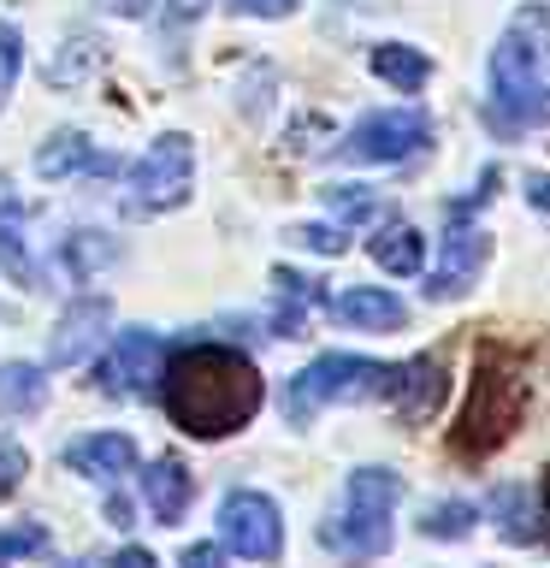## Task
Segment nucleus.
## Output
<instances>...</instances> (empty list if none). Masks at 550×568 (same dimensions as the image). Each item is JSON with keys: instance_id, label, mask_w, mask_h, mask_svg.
Here are the masks:
<instances>
[{"instance_id": "f257e3e1", "label": "nucleus", "mask_w": 550, "mask_h": 568, "mask_svg": "<svg viewBox=\"0 0 550 568\" xmlns=\"http://www.w3.org/2000/svg\"><path fill=\"white\" fill-rule=\"evenodd\" d=\"M160 408L190 438H231L261 415L266 379L237 344H177L160 367Z\"/></svg>"}, {"instance_id": "f03ea898", "label": "nucleus", "mask_w": 550, "mask_h": 568, "mask_svg": "<svg viewBox=\"0 0 550 568\" xmlns=\"http://www.w3.org/2000/svg\"><path fill=\"white\" fill-rule=\"evenodd\" d=\"M486 119L503 136L550 124V7L532 0L509 18L503 42L491 48V95Z\"/></svg>"}, {"instance_id": "7ed1b4c3", "label": "nucleus", "mask_w": 550, "mask_h": 568, "mask_svg": "<svg viewBox=\"0 0 550 568\" xmlns=\"http://www.w3.org/2000/svg\"><path fill=\"white\" fill-rule=\"evenodd\" d=\"M527 415V379H521V349L497 344L486 337L473 355V385H468V403H461V420L450 433V450L456 456H491L515 438V426Z\"/></svg>"}, {"instance_id": "20e7f679", "label": "nucleus", "mask_w": 550, "mask_h": 568, "mask_svg": "<svg viewBox=\"0 0 550 568\" xmlns=\"http://www.w3.org/2000/svg\"><path fill=\"white\" fill-rule=\"evenodd\" d=\"M397 504H403V474L397 468H355L337 515H326V527H319V545H326L344 568L379 562L390 550V539H397V527H390Z\"/></svg>"}, {"instance_id": "39448f33", "label": "nucleus", "mask_w": 550, "mask_h": 568, "mask_svg": "<svg viewBox=\"0 0 550 568\" xmlns=\"http://www.w3.org/2000/svg\"><path fill=\"white\" fill-rule=\"evenodd\" d=\"M397 373H403V362H367V355H344V349L314 355L302 373L284 379V420L308 426L332 403H390Z\"/></svg>"}, {"instance_id": "423d86ee", "label": "nucleus", "mask_w": 550, "mask_h": 568, "mask_svg": "<svg viewBox=\"0 0 550 568\" xmlns=\"http://www.w3.org/2000/svg\"><path fill=\"white\" fill-rule=\"evenodd\" d=\"M195 190V142L184 131H160L142 160L131 166V195H124V213L149 220V213H172L184 207Z\"/></svg>"}, {"instance_id": "0eeeda50", "label": "nucleus", "mask_w": 550, "mask_h": 568, "mask_svg": "<svg viewBox=\"0 0 550 568\" xmlns=\"http://www.w3.org/2000/svg\"><path fill=\"white\" fill-rule=\"evenodd\" d=\"M426 142H432V119L420 106H385V113L355 119L332 154L349 160V166H397V160L420 154Z\"/></svg>"}, {"instance_id": "6e6552de", "label": "nucleus", "mask_w": 550, "mask_h": 568, "mask_svg": "<svg viewBox=\"0 0 550 568\" xmlns=\"http://www.w3.org/2000/svg\"><path fill=\"white\" fill-rule=\"evenodd\" d=\"M220 539L248 562H278L284 557V515L266 491H225Z\"/></svg>"}, {"instance_id": "1a4fd4ad", "label": "nucleus", "mask_w": 550, "mask_h": 568, "mask_svg": "<svg viewBox=\"0 0 550 568\" xmlns=\"http://www.w3.org/2000/svg\"><path fill=\"white\" fill-rule=\"evenodd\" d=\"M160 367H166V337L149 326H131L113 337V349L95 362V385L106 397H149L160 385Z\"/></svg>"}, {"instance_id": "9d476101", "label": "nucleus", "mask_w": 550, "mask_h": 568, "mask_svg": "<svg viewBox=\"0 0 550 568\" xmlns=\"http://www.w3.org/2000/svg\"><path fill=\"white\" fill-rule=\"evenodd\" d=\"M486 255H491V237L468 220H450V231H444V248H438V266L426 273V302H456L473 291V278L486 273Z\"/></svg>"}, {"instance_id": "9b49d317", "label": "nucleus", "mask_w": 550, "mask_h": 568, "mask_svg": "<svg viewBox=\"0 0 550 568\" xmlns=\"http://www.w3.org/2000/svg\"><path fill=\"white\" fill-rule=\"evenodd\" d=\"M106 326H113V296H78V302H65V314H60V326H53L48 337V362L42 367H78L95 355V344L106 337Z\"/></svg>"}, {"instance_id": "f8f14e48", "label": "nucleus", "mask_w": 550, "mask_h": 568, "mask_svg": "<svg viewBox=\"0 0 550 568\" xmlns=\"http://www.w3.org/2000/svg\"><path fill=\"white\" fill-rule=\"evenodd\" d=\"M444 403V362L438 355H415V362H403L397 373V390H390V415H397L403 426H420L432 420Z\"/></svg>"}, {"instance_id": "ddd939ff", "label": "nucleus", "mask_w": 550, "mask_h": 568, "mask_svg": "<svg viewBox=\"0 0 550 568\" xmlns=\"http://www.w3.org/2000/svg\"><path fill=\"white\" fill-rule=\"evenodd\" d=\"M35 172L48 178V184H60V178H78V172H119V154H101L95 142H89L83 131H53L42 149H35Z\"/></svg>"}, {"instance_id": "4468645a", "label": "nucleus", "mask_w": 550, "mask_h": 568, "mask_svg": "<svg viewBox=\"0 0 550 568\" xmlns=\"http://www.w3.org/2000/svg\"><path fill=\"white\" fill-rule=\"evenodd\" d=\"M0 273L24 291H42V261L24 243V202H18L12 178H0Z\"/></svg>"}, {"instance_id": "2eb2a0df", "label": "nucleus", "mask_w": 550, "mask_h": 568, "mask_svg": "<svg viewBox=\"0 0 550 568\" xmlns=\"http://www.w3.org/2000/svg\"><path fill=\"white\" fill-rule=\"evenodd\" d=\"M326 314L337 326H361V332H403L408 326V308L379 284H355L344 296H326Z\"/></svg>"}, {"instance_id": "dca6fc26", "label": "nucleus", "mask_w": 550, "mask_h": 568, "mask_svg": "<svg viewBox=\"0 0 550 568\" xmlns=\"http://www.w3.org/2000/svg\"><path fill=\"white\" fill-rule=\"evenodd\" d=\"M65 468L71 474H83V479H124L136 468V444L124 438V433H83V438H71L65 444Z\"/></svg>"}, {"instance_id": "f3484780", "label": "nucleus", "mask_w": 550, "mask_h": 568, "mask_svg": "<svg viewBox=\"0 0 550 568\" xmlns=\"http://www.w3.org/2000/svg\"><path fill=\"white\" fill-rule=\"evenodd\" d=\"M190 497H195V479H190V468L177 456H154L149 468H142V504H149V515L160 527L184 521Z\"/></svg>"}, {"instance_id": "a211bd4d", "label": "nucleus", "mask_w": 550, "mask_h": 568, "mask_svg": "<svg viewBox=\"0 0 550 568\" xmlns=\"http://www.w3.org/2000/svg\"><path fill=\"white\" fill-rule=\"evenodd\" d=\"M367 255H373V266H379V273H390V278H415L420 266H426V237H420L408 220H385L379 231H373Z\"/></svg>"}, {"instance_id": "6ab92c4d", "label": "nucleus", "mask_w": 550, "mask_h": 568, "mask_svg": "<svg viewBox=\"0 0 550 568\" xmlns=\"http://www.w3.org/2000/svg\"><path fill=\"white\" fill-rule=\"evenodd\" d=\"M273 284H278V314H273V332H278V337H302V320H308V308H326V291H319V278H308V273H291V266H278Z\"/></svg>"}, {"instance_id": "aec40b11", "label": "nucleus", "mask_w": 550, "mask_h": 568, "mask_svg": "<svg viewBox=\"0 0 550 568\" xmlns=\"http://www.w3.org/2000/svg\"><path fill=\"white\" fill-rule=\"evenodd\" d=\"M373 78H385L390 89H403V95H415V89H426V78H432V60H426V48H408V42H379L367 53Z\"/></svg>"}, {"instance_id": "412c9836", "label": "nucleus", "mask_w": 550, "mask_h": 568, "mask_svg": "<svg viewBox=\"0 0 550 568\" xmlns=\"http://www.w3.org/2000/svg\"><path fill=\"white\" fill-rule=\"evenodd\" d=\"M48 403V367L0 362V415H35Z\"/></svg>"}, {"instance_id": "4be33fe9", "label": "nucleus", "mask_w": 550, "mask_h": 568, "mask_svg": "<svg viewBox=\"0 0 550 568\" xmlns=\"http://www.w3.org/2000/svg\"><path fill=\"white\" fill-rule=\"evenodd\" d=\"M491 515H497V532H503L509 545H532L544 532L539 527L544 515H539V504H532V491H521V486H497L491 491Z\"/></svg>"}, {"instance_id": "5701e85b", "label": "nucleus", "mask_w": 550, "mask_h": 568, "mask_svg": "<svg viewBox=\"0 0 550 568\" xmlns=\"http://www.w3.org/2000/svg\"><path fill=\"white\" fill-rule=\"evenodd\" d=\"M95 65H101V42H95V36H65L60 60H53L42 78H48V89H78V83L95 78Z\"/></svg>"}, {"instance_id": "b1692460", "label": "nucleus", "mask_w": 550, "mask_h": 568, "mask_svg": "<svg viewBox=\"0 0 550 568\" xmlns=\"http://www.w3.org/2000/svg\"><path fill=\"white\" fill-rule=\"evenodd\" d=\"M60 261L71 278H95V266L119 261V243L106 237V231H71V237L60 243Z\"/></svg>"}, {"instance_id": "393cba45", "label": "nucleus", "mask_w": 550, "mask_h": 568, "mask_svg": "<svg viewBox=\"0 0 550 568\" xmlns=\"http://www.w3.org/2000/svg\"><path fill=\"white\" fill-rule=\"evenodd\" d=\"M319 202H326L332 220H349V225L379 220V213H385V195L367 190V184H326V190H319Z\"/></svg>"}, {"instance_id": "a878e982", "label": "nucleus", "mask_w": 550, "mask_h": 568, "mask_svg": "<svg viewBox=\"0 0 550 568\" xmlns=\"http://www.w3.org/2000/svg\"><path fill=\"white\" fill-rule=\"evenodd\" d=\"M473 521H479V509L461 504V497H450V504H432L420 515V532H426V539H468Z\"/></svg>"}, {"instance_id": "bb28decb", "label": "nucleus", "mask_w": 550, "mask_h": 568, "mask_svg": "<svg viewBox=\"0 0 550 568\" xmlns=\"http://www.w3.org/2000/svg\"><path fill=\"white\" fill-rule=\"evenodd\" d=\"M48 527L42 521H12V527H0V568L18 562V557H48Z\"/></svg>"}, {"instance_id": "cd10ccee", "label": "nucleus", "mask_w": 550, "mask_h": 568, "mask_svg": "<svg viewBox=\"0 0 550 568\" xmlns=\"http://www.w3.org/2000/svg\"><path fill=\"white\" fill-rule=\"evenodd\" d=\"M296 248H314V255H344L349 237H344V225H291L284 231Z\"/></svg>"}, {"instance_id": "c85d7f7f", "label": "nucleus", "mask_w": 550, "mask_h": 568, "mask_svg": "<svg viewBox=\"0 0 550 568\" xmlns=\"http://www.w3.org/2000/svg\"><path fill=\"white\" fill-rule=\"evenodd\" d=\"M24 474H30V456H24V444H18L12 433H0V504L24 486Z\"/></svg>"}, {"instance_id": "c756f323", "label": "nucleus", "mask_w": 550, "mask_h": 568, "mask_svg": "<svg viewBox=\"0 0 550 568\" xmlns=\"http://www.w3.org/2000/svg\"><path fill=\"white\" fill-rule=\"evenodd\" d=\"M18 71H24V36H18V24H0V106H7Z\"/></svg>"}, {"instance_id": "7c9ffc66", "label": "nucleus", "mask_w": 550, "mask_h": 568, "mask_svg": "<svg viewBox=\"0 0 550 568\" xmlns=\"http://www.w3.org/2000/svg\"><path fill=\"white\" fill-rule=\"evenodd\" d=\"M231 12H243V18H291L296 0H231Z\"/></svg>"}, {"instance_id": "2f4dec72", "label": "nucleus", "mask_w": 550, "mask_h": 568, "mask_svg": "<svg viewBox=\"0 0 550 568\" xmlns=\"http://www.w3.org/2000/svg\"><path fill=\"white\" fill-rule=\"evenodd\" d=\"M177 568H225V550L220 545H190L184 557H177Z\"/></svg>"}, {"instance_id": "473e14b6", "label": "nucleus", "mask_w": 550, "mask_h": 568, "mask_svg": "<svg viewBox=\"0 0 550 568\" xmlns=\"http://www.w3.org/2000/svg\"><path fill=\"white\" fill-rule=\"evenodd\" d=\"M202 12H207V0H172V7H166V24L184 30V24H195Z\"/></svg>"}, {"instance_id": "72a5a7b5", "label": "nucleus", "mask_w": 550, "mask_h": 568, "mask_svg": "<svg viewBox=\"0 0 550 568\" xmlns=\"http://www.w3.org/2000/svg\"><path fill=\"white\" fill-rule=\"evenodd\" d=\"M521 184H527V202L539 207V213H550V178H544V172H527Z\"/></svg>"}, {"instance_id": "f704fd0d", "label": "nucleus", "mask_w": 550, "mask_h": 568, "mask_svg": "<svg viewBox=\"0 0 550 568\" xmlns=\"http://www.w3.org/2000/svg\"><path fill=\"white\" fill-rule=\"evenodd\" d=\"M113 568H160V557H154V550H142V545H124L113 557Z\"/></svg>"}, {"instance_id": "c9c22d12", "label": "nucleus", "mask_w": 550, "mask_h": 568, "mask_svg": "<svg viewBox=\"0 0 550 568\" xmlns=\"http://www.w3.org/2000/svg\"><path fill=\"white\" fill-rule=\"evenodd\" d=\"M95 7L113 18H142V12H154V0H95Z\"/></svg>"}, {"instance_id": "e433bc0d", "label": "nucleus", "mask_w": 550, "mask_h": 568, "mask_svg": "<svg viewBox=\"0 0 550 568\" xmlns=\"http://www.w3.org/2000/svg\"><path fill=\"white\" fill-rule=\"evenodd\" d=\"M106 521H113V527H131V504H124V497H106Z\"/></svg>"}, {"instance_id": "4c0bfd02", "label": "nucleus", "mask_w": 550, "mask_h": 568, "mask_svg": "<svg viewBox=\"0 0 550 568\" xmlns=\"http://www.w3.org/2000/svg\"><path fill=\"white\" fill-rule=\"evenodd\" d=\"M544 521H550V474H544Z\"/></svg>"}, {"instance_id": "58836bf2", "label": "nucleus", "mask_w": 550, "mask_h": 568, "mask_svg": "<svg viewBox=\"0 0 550 568\" xmlns=\"http://www.w3.org/2000/svg\"><path fill=\"white\" fill-rule=\"evenodd\" d=\"M0 326H12V308H7V302H0Z\"/></svg>"}]
</instances>
